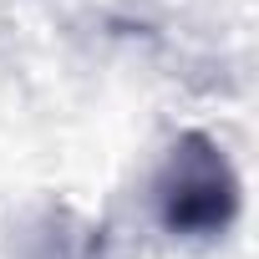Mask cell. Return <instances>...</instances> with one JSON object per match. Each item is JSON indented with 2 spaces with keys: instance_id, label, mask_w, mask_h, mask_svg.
<instances>
[{
  "instance_id": "obj_1",
  "label": "cell",
  "mask_w": 259,
  "mask_h": 259,
  "mask_svg": "<svg viewBox=\"0 0 259 259\" xmlns=\"http://www.w3.org/2000/svg\"><path fill=\"white\" fill-rule=\"evenodd\" d=\"M244 183L208 133H183L153 173V213L173 239H224L239 219Z\"/></svg>"
},
{
  "instance_id": "obj_2",
  "label": "cell",
  "mask_w": 259,
  "mask_h": 259,
  "mask_svg": "<svg viewBox=\"0 0 259 259\" xmlns=\"http://www.w3.org/2000/svg\"><path fill=\"white\" fill-rule=\"evenodd\" d=\"M26 259H102V229H92L71 208H51L31 229Z\"/></svg>"
}]
</instances>
